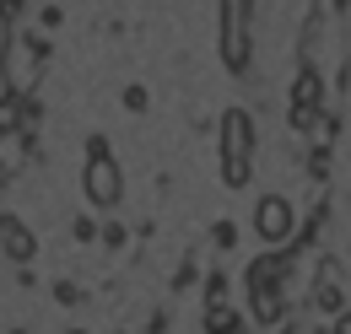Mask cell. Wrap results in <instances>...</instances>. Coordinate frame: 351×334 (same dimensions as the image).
<instances>
[{"mask_svg": "<svg viewBox=\"0 0 351 334\" xmlns=\"http://www.w3.org/2000/svg\"><path fill=\"white\" fill-rule=\"evenodd\" d=\"M16 125H22V97L5 92V97H0V135H11Z\"/></svg>", "mask_w": 351, "mask_h": 334, "instance_id": "cell-8", "label": "cell"}, {"mask_svg": "<svg viewBox=\"0 0 351 334\" xmlns=\"http://www.w3.org/2000/svg\"><path fill=\"white\" fill-rule=\"evenodd\" d=\"M319 97H324V81H319L313 65H303L298 81H292V103H298V108H319Z\"/></svg>", "mask_w": 351, "mask_h": 334, "instance_id": "cell-6", "label": "cell"}, {"mask_svg": "<svg viewBox=\"0 0 351 334\" xmlns=\"http://www.w3.org/2000/svg\"><path fill=\"white\" fill-rule=\"evenodd\" d=\"M335 334H351V313H341V318H335Z\"/></svg>", "mask_w": 351, "mask_h": 334, "instance_id": "cell-13", "label": "cell"}, {"mask_svg": "<svg viewBox=\"0 0 351 334\" xmlns=\"http://www.w3.org/2000/svg\"><path fill=\"white\" fill-rule=\"evenodd\" d=\"M0 248H5V259H16V264H27L33 253H38V237L22 227V221H11V216H0Z\"/></svg>", "mask_w": 351, "mask_h": 334, "instance_id": "cell-5", "label": "cell"}, {"mask_svg": "<svg viewBox=\"0 0 351 334\" xmlns=\"http://www.w3.org/2000/svg\"><path fill=\"white\" fill-rule=\"evenodd\" d=\"M206 329H211V334H232V329H238L232 307H211V313H206Z\"/></svg>", "mask_w": 351, "mask_h": 334, "instance_id": "cell-9", "label": "cell"}, {"mask_svg": "<svg viewBox=\"0 0 351 334\" xmlns=\"http://www.w3.org/2000/svg\"><path fill=\"white\" fill-rule=\"evenodd\" d=\"M232 334H243V329H232Z\"/></svg>", "mask_w": 351, "mask_h": 334, "instance_id": "cell-14", "label": "cell"}, {"mask_svg": "<svg viewBox=\"0 0 351 334\" xmlns=\"http://www.w3.org/2000/svg\"><path fill=\"white\" fill-rule=\"evenodd\" d=\"M82 189H87V200L92 205H114L119 200V162L108 157V146L103 140H92L87 146V172H82Z\"/></svg>", "mask_w": 351, "mask_h": 334, "instance_id": "cell-3", "label": "cell"}, {"mask_svg": "<svg viewBox=\"0 0 351 334\" xmlns=\"http://www.w3.org/2000/svg\"><path fill=\"white\" fill-rule=\"evenodd\" d=\"M125 108H130V114L146 108V86H125Z\"/></svg>", "mask_w": 351, "mask_h": 334, "instance_id": "cell-11", "label": "cell"}, {"mask_svg": "<svg viewBox=\"0 0 351 334\" xmlns=\"http://www.w3.org/2000/svg\"><path fill=\"white\" fill-rule=\"evenodd\" d=\"M313 307H319V313H341V292H335V286L324 281V286L313 292Z\"/></svg>", "mask_w": 351, "mask_h": 334, "instance_id": "cell-10", "label": "cell"}, {"mask_svg": "<svg viewBox=\"0 0 351 334\" xmlns=\"http://www.w3.org/2000/svg\"><path fill=\"white\" fill-rule=\"evenodd\" d=\"M249 157H254V119L243 108H227L221 114V178H227V189L249 183Z\"/></svg>", "mask_w": 351, "mask_h": 334, "instance_id": "cell-1", "label": "cell"}, {"mask_svg": "<svg viewBox=\"0 0 351 334\" xmlns=\"http://www.w3.org/2000/svg\"><path fill=\"white\" fill-rule=\"evenodd\" d=\"M254 232H260L265 243H287L292 237V205L281 194H265L260 205H254Z\"/></svg>", "mask_w": 351, "mask_h": 334, "instance_id": "cell-4", "label": "cell"}, {"mask_svg": "<svg viewBox=\"0 0 351 334\" xmlns=\"http://www.w3.org/2000/svg\"><path fill=\"white\" fill-rule=\"evenodd\" d=\"M281 313H287L281 286H265V292H254V318H260V324H281Z\"/></svg>", "mask_w": 351, "mask_h": 334, "instance_id": "cell-7", "label": "cell"}, {"mask_svg": "<svg viewBox=\"0 0 351 334\" xmlns=\"http://www.w3.org/2000/svg\"><path fill=\"white\" fill-rule=\"evenodd\" d=\"M38 22H44V27H60V22H65V11H60V5H44V11H38Z\"/></svg>", "mask_w": 351, "mask_h": 334, "instance_id": "cell-12", "label": "cell"}, {"mask_svg": "<svg viewBox=\"0 0 351 334\" xmlns=\"http://www.w3.org/2000/svg\"><path fill=\"white\" fill-rule=\"evenodd\" d=\"M249 5L254 0H221V60H227V70H249Z\"/></svg>", "mask_w": 351, "mask_h": 334, "instance_id": "cell-2", "label": "cell"}]
</instances>
